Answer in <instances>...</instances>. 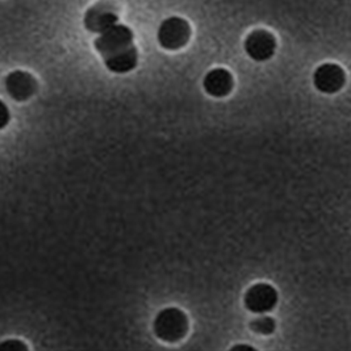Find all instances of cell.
<instances>
[{
	"label": "cell",
	"instance_id": "obj_10",
	"mask_svg": "<svg viewBox=\"0 0 351 351\" xmlns=\"http://www.w3.org/2000/svg\"><path fill=\"white\" fill-rule=\"evenodd\" d=\"M104 64L112 73L127 74L138 64V51L136 47H132L121 53L104 58Z\"/></svg>",
	"mask_w": 351,
	"mask_h": 351
},
{
	"label": "cell",
	"instance_id": "obj_1",
	"mask_svg": "<svg viewBox=\"0 0 351 351\" xmlns=\"http://www.w3.org/2000/svg\"><path fill=\"white\" fill-rule=\"evenodd\" d=\"M189 332V319L178 308L160 311L154 319V333L165 342H176L184 338Z\"/></svg>",
	"mask_w": 351,
	"mask_h": 351
},
{
	"label": "cell",
	"instance_id": "obj_2",
	"mask_svg": "<svg viewBox=\"0 0 351 351\" xmlns=\"http://www.w3.org/2000/svg\"><path fill=\"white\" fill-rule=\"evenodd\" d=\"M133 38L134 36L130 28L123 24H116L99 34L95 40V49L103 58H107L134 47Z\"/></svg>",
	"mask_w": 351,
	"mask_h": 351
},
{
	"label": "cell",
	"instance_id": "obj_3",
	"mask_svg": "<svg viewBox=\"0 0 351 351\" xmlns=\"http://www.w3.org/2000/svg\"><path fill=\"white\" fill-rule=\"evenodd\" d=\"M191 37V28L182 17H169L158 28L157 38L160 47L167 50H178L187 45Z\"/></svg>",
	"mask_w": 351,
	"mask_h": 351
},
{
	"label": "cell",
	"instance_id": "obj_7",
	"mask_svg": "<svg viewBox=\"0 0 351 351\" xmlns=\"http://www.w3.org/2000/svg\"><path fill=\"white\" fill-rule=\"evenodd\" d=\"M119 17L114 12V8L108 3H97L93 5L84 15V25L90 32H106L113 25L117 24Z\"/></svg>",
	"mask_w": 351,
	"mask_h": 351
},
{
	"label": "cell",
	"instance_id": "obj_13",
	"mask_svg": "<svg viewBox=\"0 0 351 351\" xmlns=\"http://www.w3.org/2000/svg\"><path fill=\"white\" fill-rule=\"evenodd\" d=\"M8 120H10V116H8V111H7V107H5V104L3 103V119H1V125H0V128H5V125H7Z\"/></svg>",
	"mask_w": 351,
	"mask_h": 351
},
{
	"label": "cell",
	"instance_id": "obj_9",
	"mask_svg": "<svg viewBox=\"0 0 351 351\" xmlns=\"http://www.w3.org/2000/svg\"><path fill=\"white\" fill-rule=\"evenodd\" d=\"M233 75L226 69H213L203 80V87L208 95L213 97H225L233 90Z\"/></svg>",
	"mask_w": 351,
	"mask_h": 351
},
{
	"label": "cell",
	"instance_id": "obj_5",
	"mask_svg": "<svg viewBox=\"0 0 351 351\" xmlns=\"http://www.w3.org/2000/svg\"><path fill=\"white\" fill-rule=\"evenodd\" d=\"M278 304V292L267 283H256L249 288L245 295L246 308L258 315H263L272 311Z\"/></svg>",
	"mask_w": 351,
	"mask_h": 351
},
{
	"label": "cell",
	"instance_id": "obj_14",
	"mask_svg": "<svg viewBox=\"0 0 351 351\" xmlns=\"http://www.w3.org/2000/svg\"><path fill=\"white\" fill-rule=\"evenodd\" d=\"M233 349H249V350H254L253 346H247V345H237V346H234Z\"/></svg>",
	"mask_w": 351,
	"mask_h": 351
},
{
	"label": "cell",
	"instance_id": "obj_11",
	"mask_svg": "<svg viewBox=\"0 0 351 351\" xmlns=\"http://www.w3.org/2000/svg\"><path fill=\"white\" fill-rule=\"evenodd\" d=\"M250 326H252L253 332H256L258 335H269L274 333V330H275V321L271 317L262 316V317L254 319Z\"/></svg>",
	"mask_w": 351,
	"mask_h": 351
},
{
	"label": "cell",
	"instance_id": "obj_12",
	"mask_svg": "<svg viewBox=\"0 0 351 351\" xmlns=\"http://www.w3.org/2000/svg\"><path fill=\"white\" fill-rule=\"evenodd\" d=\"M1 349H7V350H28V346L24 345L21 341H17V339H8V341H4L1 345H0Z\"/></svg>",
	"mask_w": 351,
	"mask_h": 351
},
{
	"label": "cell",
	"instance_id": "obj_6",
	"mask_svg": "<svg viewBox=\"0 0 351 351\" xmlns=\"http://www.w3.org/2000/svg\"><path fill=\"white\" fill-rule=\"evenodd\" d=\"M243 47L252 60L256 62H265L274 57L276 40L271 33L258 29L246 37Z\"/></svg>",
	"mask_w": 351,
	"mask_h": 351
},
{
	"label": "cell",
	"instance_id": "obj_4",
	"mask_svg": "<svg viewBox=\"0 0 351 351\" xmlns=\"http://www.w3.org/2000/svg\"><path fill=\"white\" fill-rule=\"evenodd\" d=\"M346 83L345 70L337 64H322L315 70L313 84L322 94H335Z\"/></svg>",
	"mask_w": 351,
	"mask_h": 351
},
{
	"label": "cell",
	"instance_id": "obj_8",
	"mask_svg": "<svg viewBox=\"0 0 351 351\" xmlns=\"http://www.w3.org/2000/svg\"><path fill=\"white\" fill-rule=\"evenodd\" d=\"M5 87L8 94L15 100L24 101L34 95L37 90V82L29 73L17 70L7 77Z\"/></svg>",
	"mask_w": 351,
	"mask_h": 351
}]
</instances>
